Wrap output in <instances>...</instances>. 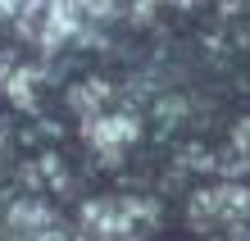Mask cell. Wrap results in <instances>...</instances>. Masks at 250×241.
<instances>
[{
  "mask_svg": "<svg viewBox=\"0 0 250 241\" xmlns=\"http://www.w3.org/2000/svg\"><path fill=\"white\" fill-rule=\"evenodd\" d=\"M250 214V191L246 187H214V191H200L191 200V223L196 228H214V223H241Z\"/></svg>",
  "mask_w": 250,
  "mask_h": 241,
  "instance_id": "cell-1",
  "label": "cell"
},
{
  "mask_svg": "<svg viewBox=\"0 0 250 241\" xmlns=\"http://www.w3.org/2000/svg\"><path fill=\"white\" fill-rule=\"evenodd\" d=\"M132 137H137V123H132L127 114L86 118V141H91L96 150H105V155H114V150H119V146H127Z\"/></svg>",
  "mask_w": 250,
  "mask_h": 241,
  "instance_id": "cell-2",
  "label": "cell"
},
{
  "mask_svg": "<svg viewBox=\"0 0 250 241\" xmlns=\"http://www.w3.org/2000/svg\"><path fill=\"white\" fill-rule=\"evenodd\" d=\"M5 91H9L14 105H23V110H27V105L37 100V73H32V68H14L9 82H5Z\"/></svg>",
  "mask_w": 250,
  "mask_h": 241,
  "instance_id": "cell-3",
  "label": "cell"
},
{
  "mask_svg": "<svg viewBox=\"0 0 250 241\" xmlns=\"http://www.w3.org/2000/svg\"><path fill=\"white\" fill-rule=\"evenodd\" d=\"M105 96H109V87L105 82H82L78 87V91H73V110H78V114H86V110H100V105H105Z\"/></svg>",
  "mask_w": 250,
  "mask_h": 241,
  "instance_id": "cell-4",
  "label": "cell"
},
{
  "mask_svg": "<svg viewBox=\"0 0 250 241\" xmlns=\"http://www.w3.org/2000/svg\"><path fill=\"white\" fill-rule=\"evenodd\" d=\"M232 169H250V118L232 132Z\"/></svg>",
  "mask_w": 250,
  "mask_h": 241,
  "instance_id": "cell-5",
  "label": "cell"
},
{
  "mask_svg": "<svg viewBox=\"0 0 250 241\" xmlns=\"http://www.w3.org/2000/svg\"><path fill=\"white\" fill-rule=\"evenodd\" d=\"M73 9H78V14H91V19H105V14L114 9V0H73Z\"/></svg>",
  "mask_w": 250,
  "mask_h": 241,
  "instance_id": "cell-6",
  "label": "cell"
},
{
  "mask_svg": "<svg viewBox=\"0 0 250 241\" xmlns=\"http://www.w3.org/2000/svg\"><path fill=\"white\" fill-rule=\"evenodd\" d=\"M23 5H27V0H0V23H5V19H19Z\"/></svg>",
  "mask_w": 250,
  "mask_h": 241,
  "instance_id": "cell-7",
  "label": "cell"
},
{
  "mask_svg": "<svg viewBox=\"0 0 250 241\" xmlns=\"http://www.w3.org/2000/svg\"><path fill=\"white\" fill-rule=\"evenodd\" d=\"M9 73H14V59L0 50V91H5V82H9Z\"/></svg>",
  "mask_w": 250,
  "mask_h": 241,
  "instance_id": "cell-8",
  "label": "cell"
},
{
  "mask_svg": "<svg viewBox=\"0 0 250 241\" xmlns=\"http://www.w3.org/2000/svg\"><path fill=\"white\" fill-rule=\"evenodd\" d=\"M82 241H127V237H82Z\"/></svg>",
  "mask_w": 250,
  "mask_h": 241,
  "instance_id": "cell-9",
  "label": "cell"
},
{
  "mask_svg": "<svg viewBox=\"0 0 250 241\" xmlns=\"http://www.w3.org/2000/svg\"><path fill=\"white\" fill-rule=\"evenodd\" d=\"M150 5H155V0H141V9H150Z\"/></svg>",
  "mask_w": 250,
  "mask_h": 241,
  "instance_id": "cell-10",
  "label": "cell"
},
{
  "mask_svg": "<svg viewBox=\"0 0 250 241\" xmlns=\"http://www.w3.org/2000/svg\"><path fill=\"white\" fill-rule=\"evenodd\" d=\"M9 241H27V237H9Z\"/></svg>",
  "mask_w": 250,
  "mask_h": 241,
  "instance_id": "cell-11",
  "label": "cell"
},
{
  "mask_svg": "<svg viewBox=\"0 0 250 241\" xmlns=\"http://www.w3.org/2000/svg\"><path fill=\"white\" fill-rule=\"evenodd\" d=\"M0 146H5V132H0Z\"/></svg>",
  "mask_w": 250,
  "mask_h": 241,
  "instance_id": "cell-12",
  "label": "cell"
}]
</instances>
